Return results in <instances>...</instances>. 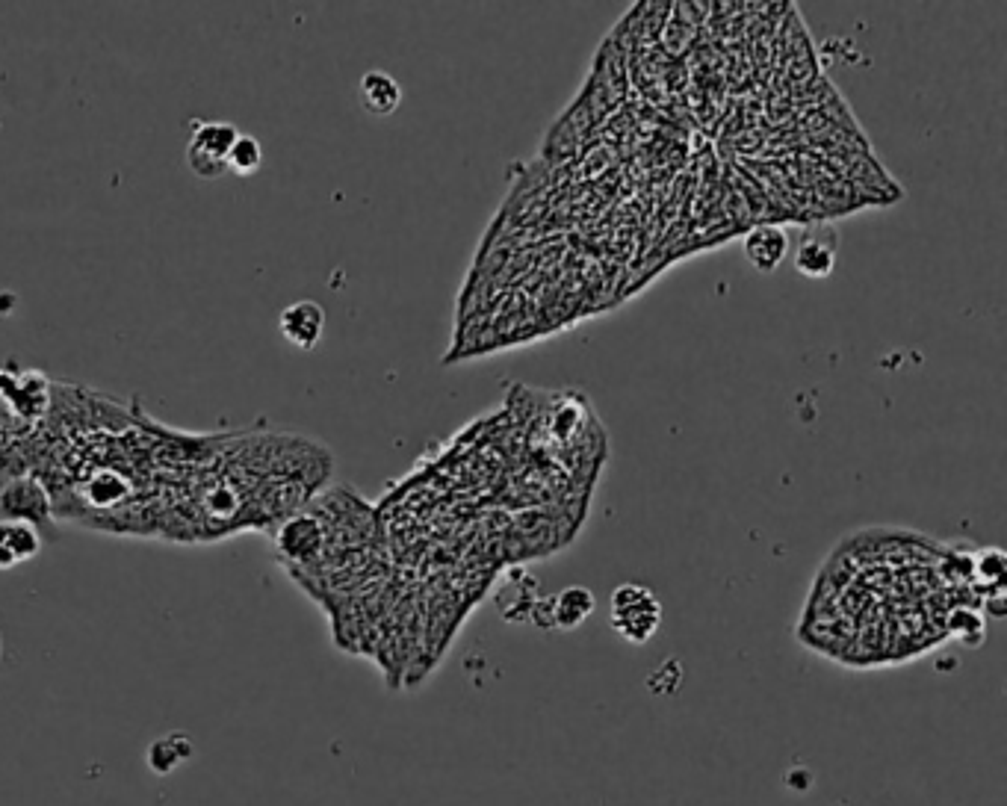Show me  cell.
Here are the masks:
<instances>
[{"mask_svg": "<svg viewBox=\"0 0 1007 806\" xmlns=\"http://www.w3.org/2000/svg\"><path fill=\"white\" fill-rule=\"evenodd\" d=\"M192 753H195L192 739L184 736V733H172V736H160V739H154L151 747H148V753H145V759H148V768H151L157 777H166V774L178 771L184 762H189Z\"/></svg>", "mask_w": 1007, "mask_h": 806, "instance_id": "cell-9", "label": "cell"}, {"mask_svg": "<svg viewBox=\"0 0 1007 806\" xmlns=\"http://www.w3.org/2000/svg\"><path fill=\"white\" fill-rule=\"evenodd\" d=\"M225 163H228V172H234V175H254L263 166V145L249 133H240V139L228 151Z\"/></svg>", "mask_w": 1007, "mask_h": 806, "instance_id": "cell-11", "label": "cell"}, {"mask_svg": "<svg viewBox=\"0 0 1007 806\" xmlns=\"http://www.w3.org/2000/svg\"><path fill=\"white\" fill-rule=\"evenodd\" d=\"M836 240L827 234H807L798 248H795V269L804 275V278H827L833 269H836Z\"/></svg>", "mask_w": 1007, "mask_h": 806, "instance_id": "cell-8", "label": "cell"}, {"mask_svg": "<svg viewBox=\"0 0 1007 806\" xmlns=\"http://www.w3.org/2000/svg\"><path fill=\"white\" fill-rule=\"evenodd\" d=\"M237 139H240V130L231 122H198L187 145L189 169L204 181L225 175L228 172L225 160Z\"/></svg>", "mask_w": 1007, "mask_h": 806, "instance_id": "cell-2", "label": "cell"}, {"mask_svg": "<svg viewBox=\"0 0 1007 806\" xmlns=\"http://www.w3.org/2000/svg\"><path fill=\"white\" fill-rule=\"evenodd\" d=\"M3 538H6V550H9V556L15 558V564L36 558L42 550L39 529L33 523H24V520H3Z\"/></svg>", "mask_w": 1007, "mask_h": 806, "instance_id": "cell-10", "label": "cell"}, {"mask_svg": "<svg viewBox=\"0 0 1007 806\" xmlns=\"http://www.w3.org/2000/svg\"><path fill=\"white\" fill-rule=\"evenodd\" d=\"M742 251H745V260L754 266L756 272L762 275H771L783 266V260L789 257L792 251V240L786 234L783 225H774V222H759L754 225L745 240H742Z\"/></svg>", "mask_w": 1007, "mask_h": 806, "instance_id": "cell-3", "label": "cell"}, {"mask_svg": "<svg viewBox=\"0 0 1007 806\" xmlns=\"http://www.w3.org/2000/svg\"><path fill=\"white\" fill-rule=\"evenodd\" d=\"M544 606L550 612V618H547L550 626H556V629H576L582 620H588L594 615L597 600H594V594L588 588L570 585L562 594H556L553 600H547Z\"/></svg>", "mask_w": 1007, "mask_h": 806, "instance_id": "cell-7", "label": "cell"}, {"mask_svg": "<svg viewBox=\"0 0 1007 806\" xmlns=\"http://www.w3.org/2000/svg\"><path fill=\"white\" fill-rule=\"evenodd\" d=\"M662 623V606L644 585H621L612 594V626L630 644H647Z\"/></svg>", "mask_w": 1007, "mask_h": 806, "instance_id": "cell-1", "label": "cell"}, {"mask_svg": "<svg viewBox=\"0 0 1007 806\" xmlns=\"http://www.w3.org/2000/svg\"><path fill=\"white\" fill-rule=\"evenodd\" d=\"M358 98H361V107L370 113V116H390L399 110L402 104V86L387 74V71H367L358 83Z\"/></svg>", "mask_w": 1007, "mask_h": 806, "instance_id": "cell-6", "label": "cell"}, {"mask_svg": "<svg viewBox=\"0 0 1007 806\" xmlns=\"http://www.w3.org/2000/svg\"><path fill=\"white\" fill-rule=\"evenodd\" d=\"M972 573L984 582V588H999L1005 576V553L999 547H987L972 558Z\"/></svg>", "mask_w": 1007, "mask_h": 806, "instance_id": "cell-12", "label": "cell"}, {"mask_svg": "<svg viewBox=\"0 0 1007 806\" xmlns=\"http://www.w3.org/2000/svg\"><path fill=\"white\" fill-rule=\"evenodd\" d=\"M15 567V558L9 556L6 550V538H3V523H0V570H12Z\"/></svg>", "mask_w": 1007, "mask_h": 806, "instance_id": "cell-13", "label": "cell"}, {"mask_svg": "<svg viewBox=\"0 0 1007 806\" xmlns=\"http://www.w3.org/2000/svg\"><path fill=\"white\" fill-rule=\"evenodd\" d=\"M278 328L287 337V343H293L296 349H314L316 343L322 340L325 331V308L314 302V299H299L293 305L281 310L278 316Z\"/></svg>", "mask_w": 1007, "mask_h": 806, "instance_id": "cell-5", "label": "cell"}, {"mask_svg": "<svg viewBox=\"0 0 1007 806\" xmlns=\"http://www.w3.org/2000/svg\"><path fill=\"white\" fill-rule=\"evenodd\" d=\"M0 514L39 526L51 517V494H45L39 479H12L0 491Z\"/></svg>", "mask_w": 1007, "mask_h": 806, "instance_id": "cell-4", "label": "cell"}]
</instances>
